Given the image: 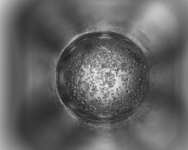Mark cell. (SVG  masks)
I'll use <instances>...</instances> for the list:
<instances>
[{"label": "cell", "instance_id": "cell-1", "mask_svg": "<svg viewBox=\"0 0 188 150\" xmlns=\"http://www.w3.org/2000/svg\"><path fill=\"white\" fill-rule=\"evenodd\" d=\"M112 51L90 48L71 56L63 77L71 96L90 104H104L117 96L120 88L111 81Z\"/></svg>", "mask_w": 188, "mask_h": 150}]
</instances>
